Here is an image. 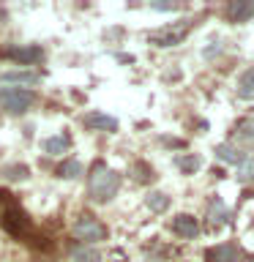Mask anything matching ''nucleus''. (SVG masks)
I'll use <instances>...</instances> for the list:
<instances>
[{
	"label": "nucleus",
	"mask_w": 254,
	"mask_h": 262,
	"mask_svg": "<svg viewBox=\"0 0 254 262\" xmlns=\"http://www.w3.org/2000/svg\"><path fill=\"white\" fill-rule=\"evenodd\" d=\"M120 188V175L115 169H110L104 161H96L88 178V191L93 202H110Z\"/></svg>",
	"instance_id": "1"
},
{
	"label": "nucleus",
	"mask_w": 254,
	"mask_h": 262,
	"mask_svg": "<svg viewBox=\"0 0 254 262\" xmlns=\"http://www.w3.org/2000/svg\"><path fill=\"white\" fill-rule=\"evenodd\" d=\"M36 101V93L25 88H0V106L8 115H25Z\"/></svg>",
	"instance_id": "2"
},
{
	"label": "nucleus",
	"mask_w": 254,
	"mask_h": 262,
	"mask_svg": "<svg viewBox=\"0 0 254 262\" xmlns=\"http://www.w3.org/2000/svg\"><path fill=\"white\" fill-rule=\"evenodd\" d=\"M74 237H77V241H85V246L93 243V241H104L107 227L98 219H93V216L85 213V216H79L77 221H74Z\"/></svg>",
	"instance_id": "3"
},
{
	"label": "nucleus",
	"mask_w": 254,
	"mask_h": 262,
	"mask_svg": "<svg viewBox=\"0 0 254 262\" xmlns=\"http://www.w3.org/2000/svg\"><path fill=\"white\" fill-rule=\"evenodd\" d=\"M3 229L11 237H25V232L30 229V219H28V213H25L22 208H8L3 213Z\"/></svg>",
	"instance_id": "4"
},
{
	"label": "nucleus",
	"mask_w": 254,
	"mask_h": 262,
	"mask_svg": "<svg viewBox=\"0 0 254 262\" xmlns=\"http://www.w3.org/2000/svg\"><path fill=\"white\" fill-rule=\"evenodd\" d=\"M6 57L8 60H16L22 66H33V63H41L44 60V49L36 47V44H25V47H8L6 49Z\"/></svg>",
	"instance_id": "5"
},
{
	"label": "nucleus",
	"mask_w": 254,
	"mask_h": 262,
	"mask_svg": "<svg viewBox=\"0 0 254 262\" xmlns=\"http://www.w3.org/2000/svg\"><path fill=\"white\" fill-rule=\"evenodd\" d=\"M205 259L208 262H238L241 259V249H238L235 243H221L216 249L205 251Z\"/></svg>",
	"instance_id": "6"
},
{
	"label": "nucleus",
	"mask_w": 254,
	"mask_h": 262,
	"mask_svg": "<svg viewBox=\"0 0 254 262\" xmlns=\"http://www.w3.org/2000/svg\"><path fill=\"white\" fill-rule=\"evenodd\" d=\"M172 232L180 235V237H194L200 232V227H197V219L188 216V213H180V216L172 219Z\"/></svg>",
	"instance_id": "7"
},
{
	"label": "nucleus",
	"mask_w": 254,
	"mask_h": 262,
	"mask_svg": "<svg viewBox=\"0 0 254 262\" xmlns=\"http://www.w3.org/2000/svg\"><path fill=\"white\" fill-rule=\"evenodd\" d=\"M85 126L96 128V131H118V120L110 118V115H101V112H90V115H85Z\"/></svg>",
	"instance_id": "8"
},
{
	"label": "nucleus",
	"mask_w": 254,
	"mask_h": 262,
	"mask_svg": "<svg viewBox=\"0 0 254 262\" xmlns=\"http://www.w3.org/2000/svg\"><path fill=\"white\" fill-rule=\"evenodd\" d=\"M0 79L3 82H19V85H38L41 74H36V71H3Z\"/></svg>",
	"instance_id": "9"
},
{
	"label": "nucleus",
	"mask_w": 254,
	"mask_h": 262,
	"mask_svg": "<svg viewBox=\"0 0 254 262\" xmlns=\"http://www.w3.org/2000/svg\"><path fill=\"white\" fill-rule=\"evenodd\" d=\"M71 259L74 262H101V254H98L96 246H74Z\"/></svg>",
	"instance_id": "10"
},
{
	"label": "nucleus",
	"mask_w": 254,
	"mask_h": 262,
	"mask_svg": "<svg viewBox=\"0 0 254 262\" xmlns=\"http://www.w3.org/2000/svg\"><path fill=\"white\" fill-rule=\"evenodd\" d=\"M57 178H63V180H74V178H79L82 175V164L77 159H66L57 164Z\"/></svg>",
	"instance_id": "11"
},
{
	"label": "nucleus",
	"mask_w": 254,
	"mask_h": 262,
	"mask_svg": "<svg viewBox=\"0 0 254 262\" xmlns=\"http://www.w3.org/2000/svg\"><path fill=\"white\" fill-rule=\"evenodd\" d=\"M183 36H186V28H180V30H161V33H156L151 41L156 47H172V44H178Z\"/></svg>",
	"instance_id": "12"
},
{
	"label": "nucleus",
	"mask_w": 254,
	"mask_h": 262,
	"mask_svg": "<svg viewBox=\"0 0 254 262\" xmlns=\"http://www.w3.org/2000/svg\"><path fill=\"white\" fill-rule=\"evenodd\" d=\"M251 14H254V6L251 3H229L227 6V16L232 22H243V19H249Z\"/></svg>",
	"instance_id": "13"
},
{
	"label": "nucleus",
	"mask_w": 254,
	"mask_h": 262,
	"mask_svg": "<svg viewBox=\"0 0 254 262\" xmlns=\"http://www.w3.org/2000/svg\"><path fill=\"white\" fill-rule=\"evenodd\" d=\"M238 96L241 98H254V69H249V71H243L241 74V79H238Z\"/></svg>",
	"instance_id": "14"
},
{
	"label": "nucleus",
	"mask_w": 254,
	"mask_h": 262,
	"mask_svg": "<svg viewBox=\"0 0 254 262\" xmlns=\"http://www.w3.org/2000/svg\"><path fill=\"white\" fill-rule=\"evenodd\" d=\"M216 156H219L221 161H227V164H241V161H243V153L238 150L235 145H229V142L219 145V147H216Z\"/></svg>",
	"instance_id": "15"
},
{
	"label": "nucleus",
	"mask_w": 254,
	"mask_h": 262,
	"mask_svg": "<svg viewBox=\"0 0 254 262\" xmlns=\"http://www.w3.org/2000/svg\"><path fill=\"white\" fill-rule=\"evenodd\" d=\"M69 134H60V137H49L47 142H44V150L47 153H52V156H57V153H66L69 150Z\"/></svg>",
	"instance_id": "16"
},
{
	"label": "nucleus",
	"mask_w": 254,
	"mask_h": 262,
	"mask_svg": "<svg viewBox=\"0 0 254 262\" xmlns=\"http://www.w3.org/2000/svg\"><path fill=\"white\" fill-rule=\"evenodd\" d=\"M28 175H30L28 164H8V167H3V178L6 180H25Z\"/></svg>",
	"instance_id": "17"
},
{
	"label": "nucleus",
	"mask_w": 254,
	"mask_h": 262,
	"mask_svg": "<svg viewBox=\"0 0 254 262\" xmlns=\"http://www.w3.org/2000/svg\"><path fill=\"white\" fill-rule=\"evenodd\" d=\"M147 208H151L153 213H161V210H167V208H170V196H167V194H161V191H153V194H147Z\"/></svg>",
	"instance_id": "18"
},
{
	"label": "nucleus",
	"mask_w": 254,
	"mask_h": 262,
	"mask_svg": "<svg viewBox=\"0 0 254 262\" xmlns=\"http://www.w3.org/2000/svg\"><path fill=\"white\" fill-rule=\"evenodd\" d=\"M208 216H210V224H224V221L229 219V213H227V208L221 205L219 200L216 202H210V210H208Z\"/></svg>",
	"instance_id": "19"
},
{
	"label": "nucleus",
	"mask_w": 254,
	"mask_h": 262,
	"mask_svg": "<svg viewBox=\"0 0 254 262\" xmlns=\"http://www.w3.org/2000/svg\"><path fill=\"white\" fill-rule=\"evenodd\" d=\"M238 139H241V142H251L254 145V120L249 118V120H241L238 123Z\"/></svg>",
	"instance_id": "20"
},
{
	"label": "nucleus",
	"mask_w": 254,
	"mask_h": 262,
	"mask_svg": "<svg viewBox=\"0 0 254 262\" xmlns=\"http://www.w3.org/2000/svg\"><path fill=\"white\" fill-rule=\"evenodd\" d=\"M238 180H254V159H243L238 164Z\"/></svg>",
	"instance_id": "21"
},
{
	"label": "nucleus",
	"mask_w": 254,
	"mask_h": 262,
	"mask_svg": "<svg viewBox=\"0 0 254 262\" xmlns=\"http://www.w3.org/2000/svg\"><path fill=\"white\" fill-rule=\"evenodd\" d=\"M178 167L186 172V175H192V172L200 167V159L197 156H178Z\"/></svg>",
	"instance_id": "22"
},
{
	"label": "nucleus",
	"mask_w": 254,
	"mask_h": 262,
	"mask_svg": "<svg viewBox=\"0 0 254 262\" xmlns=\"http://www.w3.org/2000/svg\"><path fill=\"white\" fill-rule=\"evenodd\" d=\"M153 8H159V11H172L175 6H170V3H153Z\"/></svg>",
	"instance_id": "23"
}]
</instances>
